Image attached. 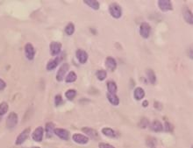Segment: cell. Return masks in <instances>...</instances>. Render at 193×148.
<instances>
[{
	"label": "cell",
	"mask_w": 193,
	"mask_h": 148,
	"mask_svg": "<svg viewBox=\"0 0 193 148\" xmlns=\"http://www.w3.org/2000/svg\"><path fill=\"white\" fill-rule=\"evenodd\" d=\"M65 33L67 35H72L75 33V25L73 23H69L65 27Z\"/></svg>",
	"instance_id": "26"
},
{
	"label": "cell",
	"mask_w": 193,
	"mask_h": 148,
	"mask_svg": "<svg viewBox=\"0 0 193 148\" xmlns=\"http://www.w3.org/2000/svg\"><path fill=\"white\" fill-rule=\"evenodd\" d=\"M151 129L155 132H160L163 131V125L159 120H154L151 124Z\"/></svg>",
	"instance_id": "18"
},
{
	"label": "cell",
	"mask_w": 193,
	"mask_h": 148,
	"mask_svg": "<svg viewBox=\"0 0 193 148\" xmlns=\"http://www.w3.org/2000/svg\"><path fill=\"white\" fill-rule=\"evenodd\" d=\"M105 66L110 71H114L117 68V62L114 58L109 56L105 59Z\"/></svg>",
	"instance_id": "13"
},
{
	"label": "cell",
	"mask_w": 193,
	"mask_h": 148,
	"mask_svg": "<svg viewBox=\"0 0 193 148\" xmlns=\"http://www.w3.org/2000/svg\"><path fill=\"white\" fill-rule=\"evenodd\" d=\"M106 96H107V98H108L109 102H110L112 105H114V106L118 105V103H119V98L117 96L116 94H110V93H107Z\"/></svg>",
	"instance_id": "20"
},
{
	"label": "cell",
	"mask_w": 193,
	"mask_h": 148,
	"mask_svg": "<svg viewBox=\"0 0 193 148\" xmlns=\"http://www.w3.org/2000/svg\"><path fill=\"white\" fill-rule=\"evenodd\" d=\"M158 6L162 11H169L173 10L172 3L170 0H159Z\"/></svg>",
	"instance_id": "8"
},
{
	"label": "cell",
	"mask_w": 193,
	"mask_h": 148,
	"mask_svg": "<svg viewBox=\"0 0 193 148\" xmlns=\"http://www.w3.org/2000/svg\"><path fill=\"white\" fill-rule=\"evenodd\" d=\"M50 47V52H51V55L53 56H55V55H59L61 51H62V44L60 42H56V41H53L50 43L49 45Z\"/></svg>",
	"instance_id": "10"
},
{
	"label": "cell",
	"mask_w": 193,
	"mask_h": 148,
	"mask_svg": "<svg viewBox=\"0 0 193 148\" xmlns=\"http://www.w3.org/2000/svg\"><path fill=\"white\" fill-rule=\"evenodd\" d=\"M18 124V115L15 112H11L6 118V126L9 129H13Z\"/></svg>",
	"instance_id": "2"
},
{
	"label": "cell",
	"mask_w": 193,
	"mask_h": 148,
	"mask_svg": "<svg viewBox=\"0 0 193 148\" xmlns=\"http://www.w3.org/2000/svg\"><path fill=\"white\" fill-rule=\"evenodd\" d=\"M183 16L184 20L190 24V25H193V15L192 11L190 9H188L187 7H185L183 11Z\"/></svg>",
	"instance_id": "14"
},
{
	"label": "cell",
	"mask_w": 193,
	"mask_h": 148,
	"mask_svg": "<svg viewBox=\"0 0 193 148\" xmlns=\"http://www.w3.org/2000/svg\"><path fill=\"white\" fill-rule=\"evenodd\" d=\"M142 105H143L144 107H147V106L148 105V102L147 100H145V101H143V103H142Z\"/></svg>",
	"instance_id": "35"
},
{
	"label": "cell",
	"mask_w": 193,
	"mask_h": 148,
	"mask_svg": "<svg viewBox=\"0 0 193 148\" xmlns=\"http://www.w3.org/2000/svg\"><path fill=\"white\" fill-rule=\"evenodd\" d=\"M107 89H108V93L110 94H116L118 91V86L117 84L113 81H107Z\"/></svg>",
	"instance_id": "19"
},
{
	"label": "cell",
	"mask_w": 193,
	"mask_h": 148,
	"mask_svg": "<svg viewBox=\"0 0 193 148\" xmlns=\"http://www.w3.org/2000/svg\"><path fill=\"white\" fill-rule=\"evenodd\" d=\"M109 12H110L111 16L116 19L121 18V16H122V9H121L120 5L117 3H111L109 5Z\"/></svg>",
	"instance_id": "1"
},
{
	"label": "cell",
	"mask_w": 193,
	"mask_h": 148,
	"mask_svg": "<svg viewBox=\"0 0 193 148\" xmlns=\"http://www.w3.org/2000/svg\"><path fill=\"white\" fill-rule=\"evenodd\" d=\"M72 140L79 145H86L89 142V138L81 133H75L72 136Z\"/></svg>",
	"instance_id": "9"
},
{
	"label": "cell",
	"mask_w": 193,
	"mask_h": 148,
	"mask_svg": "<svg viewBox=\"0 0 193 148\" xmlns=\"http://www.w3.org/2000/svg\"><path fill=\"white\" fill-rule=\"evenodd\" d=\"M84 3L93 10H98L100 7V4H99L98 1H97V0H85V1H84Z\"/></svg>",
	"instance_id": "24"
},
{
	"label": "cell",
	"mask_w": 193,
	"mask_h": 148,
	"mask_svg": "<svg viewBox=\"0 0 193 148\" xmlns=\"http://www.w3.org/2000/svg\"><path fill=\"white\" fill-rule=\"evenodd\" d=\"M82 131H83L85 134H87L90 138H92V139H93V140H97V139H98V133H97V132L96 130L92 129V128L84 127V128L82 129Z\"/></svg>",
	"instance_id": "15"
},
{
	"label": "cell",
	"mask_w": 193,
	"mask_h": 148,
	"mask_svg": "<svg viewBox=\"0 0 193 148\" xmlns=\"http://www.w3.org/2000/svg\"><path fill=\"white\" fill-rule=\"evenodd\" d=\"M133 96H134V98L136 100H138V101L142 100L145 96V91L142 88L137 87V88H135V89L133 91Z\"/></svg>",
	"instance_id": "17"
},
{
	"label": "cell",
	"mask_w": 193,
	"mask_h": 148,
	"mask_svg": "<svg viewBox=\"0 0 193 148\" xmlns=\"http://www.w3.org/2000/svg\"><path fill=\"white\" fill-rule=\"evenodd\" d=\"M140 127H141V128H146V127H148V125H149V121L146 118H143L141 120H140Z\"/></svg>",
	"instance_id": "30"
},
{
	"label": "cell",
	"mask_w": 193,
	"mask_h": 148,
	"mask_svg": "<svg viewBox=\"0 0 193 148\" xmlns=\"http://www.w3.org/2000/svg\"><path fill=\"white\" fill-rule=\"evenodd\" d=\"M165 128H166V131H167V132L172 131V125H171V124L166 122V123H165Z\"/></svg>",
	"instance_id": "34"
},
{
	"label": "cell",
	"mask_w": 193,
	"mask_h": 148,
	"mask_svg": "<svg viewBox=\"0 0 193 148\" xmlns=\"http://www.w3.org/2000/svg\"><path fill=\"white\" fill-rule=\"evenodd\" d=\"M5 87H6V83H5V81H4V80L0 79V90L4 89Z\"/></svg>",
	"instance_id": "33"
},
{
	"label": "cell",
	"mask_w": 193,
	"mask_h": 148,
	"mask_svg": "<svg viewBox=\"0 0 193 148\" xmlns=\"http://www.w3.org/2000/svg\"><path fill=\"white\" fill-rule=\"evenodd\" d=\"M77 79V74H76L74 71H71V72H70V73L68 74V75H66V77H65V81H66L67 83H71V82L76 81Z\"/></svg>",
	"instance_id": "25"
},
{
	"label": "cell",
	"mask_w": 193,
	"mask_h": 148,
	"mask_svg": "<svg viewBox=\"0 0 193 148\" xmlns=\"http://www.w3.org/2000/svg\"><path fill=\"white\" fill-rule=\"evenodd\" d=\"M45 132L48 138H51L55 132V125L53 123H48L45 127Z\"/></svg>",
	"instance_id": "21"
},
{
	"label": "cell",
	"mask_w": 193,
	"mask_h": 148,
	"mask_svg": "<svg viewBox=\"0 0 193 148\" xmlns=\"http://www.w3.org/2000/svg\"><path fill=\"white\" fill-rule=\"evenodd\" d=\"M65 96H66L67 99H69V100H73V99L76 97V96H77V91H76L75 89H69V90L66 91Z\"/></svg>",
	"instance_id": "28"
},
{
	"label": "cell",
	"mask_w": 193,
	"mask_h": 148,
	"mask_svg": "<svg viewBox=\"0 0 193 148\" xmlns=\"http://www.w3.org/2000/svg\"><path fill=\"white\" fill-rule=\"evenodd\" d=\"M77 55V58L78 60V62L81 64H84L87 60H88V54L86 53V51L83 50V49H78L76 53Z\"/></svg>",
	"instance_id": "12"
},
{
	"label": "cell",
	"mask_w": 193,
	"mask_h": 148,
	"mask_svg": "<svg viewBox=\"0 0 193 148\" xmlns=\"http://www.w3.org/2000/svg\"><path fill=\"white\" fill-rule=\"evenodd\" d=\"M30 132H31V129H30V128L25 129V130L17 137L16 141H15V144H16L17 146L22 145V144L28 139V137H29V135H30Z\"/></svg>",
	"instance_id": "5"
},
{
	"label": "cell",
	"mask_w": 193,
	"mask_h": 148,
	"mask_svg": "<svg viewBox=\"0 0 193 148\" xmlns=\"http://www.w3.org/2000/svg\"><path fill=\"white\" fill-rule=\"evenodd\" d=\"M60 61H61V58H59V57L53 59V60H50L47 64V70H48V71L54 70L60 63Z\"/></svg>",
	"instance_id": "16"
},
{
	"label": "cell",
	"mask_w": 193,
	"mask_h": 148,
	"mask_svg": "<svg viewBox=\"0 0 193 148\" xmlns=\"http://www.w3.org/2000/svg\"><path fill=\"white\" fill-rule=\"evenodd\" d=\"M70 69V65L68 63H63L60 69H58L57 71V74H56V80L58 81H62L65 78V75L67 74L68 70Z\"/></svg>",
	"instance_id": "4"
},
{
	"label": "cell",
	"mask_w": 193,
	"mask_h": 148,
	"mask_svg": "<svg viewBox=\"0 0 193 148\" xmlns=\"http://www.w3.org/2000/svg\"><path fill=\"white\" fill-rule=\"evenodd\" d=\"M146 74H147V77H148L149 82L152 83V84H155V81H156V75L155 74V72L150 69H148L146 70Z\"/></svg>",
	"instance_id": "23"
},
{
	"label": "cell",
	"mask_w": 193,
	"mask_h": 148,
	"mask_svg": "<svg viewBox=\"0 0 193 148\" xmlns=\"http://www.w3.org/2000/svg\"><path fill=\"white\" fill-rule=\"evenodd\" d=\"M55 106H59L62 103V97L61 95H56L55 97Z\"/></svg>",
	"instance_id": "31"
},
{
	"label": "cell",
	"mask_w": 193,
	"mask_h": 148,
	"mask_svg": "<svg viewBox=\"0 0 193 148\" xmlns=\"http://www.w3.org/2000/svg\"><path fill=\"white\" fill-rule=\"evenodd\" d=\"M54 133L62 140H70V132L65 129H62V128L55 129Z\"/></svg>",
	"instance_id": "11"
},
{
	"label": "cell",
	"mask_w": 193,
	"mask_h": 148,
	"mask_svg": "<svg viewBox=\"0 0 193 148\" xmlns=\"http://www.w3.org/2000/svg\"><path fill=\"white\" fill-rule=\"evenodd\" d=\"M43 135H44V129H43V127L39 126L33 132L32 138L36 142H41L42 140H43Z\"/></svg>",
	"instance_id": "7"
},
{
	"label": "cell",
	"mask_w": 193,
	"mask_h": 148,
	"mask_svg": "<svg viewBox=\"0 0 193 148\" xmlns=\"http://www.w3.org/2000/svg\"><path fill=\"white\" fill-rule=\"evenodd\" d=\"M99 148H115L113 146L110 145V144H106V143H100L99 144Z\"/></svg>",
	"instance_id": "32"
},
{
	"label": "cell",
	"mask_w": 193,
	"mask_h": 148,
	"mask_svg": "<svg viewBox=\"0 0 193 148\" xmlns=\"http://www.w3.org/2000/svg\"><path fill=\"white\" fill-rule=\"evenodd\" d=\"M97 78L99 80V81H104L106 76H107V73L105 70H103V69H100V70H97L96 73Z\"/></svg>",
	"instance_id": "29"
},
{
	"label": "cell",
	"mask_w": 193,
	"mask_h": 148,
	"mask_svg": "<svg viewBox=\"0 0 193 148\" xmlns=\"http://www.w3.org/2000/svg\"><path fill=\"white\" fill-rule=\"evenodd\" d=\"M102 133L105 136V137H108V138H114L116 136V132L114 130H112L111 128H109V127H104L102 129Z\"/></svg>",
	"instance_id": "22"
},
{
	"label": "cell",
	"mask_w": 193,
	"mask_h": 148,
	"mask_svg": "<svg viewBox=\"0 0 193 148\" xmlns=\"http://www.w3.org/2000/svg\"><path fill=\"white\" fill-rule=\"evenodd\" d=\"M32 148H40V147H33Z\"/></svg>",
	"instance_id": "36"
},
{
	"label": "cell",
	"mask_w": 193,
	"mask_h": 148,
	"mask_svg": "<svg viewBox=\"0 0 193 148\" xmlns=\"http://www.w3.org/2000/svg\"><path fill=\"white\" fill-rule=\"evenodd\" d=\"M9 105L6 102H2L0 103V116H4L8 111Z\"/></svg>",
	"instance_id": "27"
},
{
	"label": "cell",
	"mask_w": 193,
	"mask_h": 148,
	"mask_svg": "<svg viewBox=\"0 0 193 148\" xmlns=\"http://www.w3.org/2000/svg\"><path fill=\"white\" fill-rule=\"evenodd\" d=\"M25 55L29 61L34 59L35 56V49L31 43H26L25 46Z\"/></svg>",
	"instance_id": "6"
},
{
	"label": "cell",
	"mask_w": 193,
	"mask_h": 148,
	"mask_svg": "<svg viewBox=\"0 0 193 148\" xmlns=\"http://www.w3.org/2000/svg\"><path fill=\"white\" fill-rule=\"evenodd\" d=\"M150 32H151V26L148 23L143 22V23L140 24V34L142 38L148 39L150 35Z\"/></svg>",
	"instance_id": "3"
}]
</instances>
